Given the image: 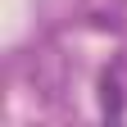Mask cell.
I'll return each instance as SVG.
<instances>
[{
    "mask_svg": "<svg viewBox=\"0 0 127 127\" xmlns=\"http://www.w3.org/2000/svg\"><path fill=\"white\" fill-rule=\"evenodd\" d=\"M104 109H109V114H123V104H118V82H114V77H104Z\"/></svg>",
    "mask_w": 127,
    "mask_h": 127,
    "instance_id": "1",
    "label": "cell"
}]
</instances>
